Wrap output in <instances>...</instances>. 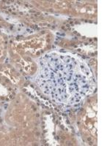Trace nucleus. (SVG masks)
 Here are the masks:
<instances>
[{"instance_id": "f257e3e1", "label": "nucleus", "mask_w": 110, "mask_h": 146, "mask_svg": "<svg viewBox=\"0 0 110 146\" xmlns=\"http://www.w3.org/2000/svg\"><path fill=\"white\" fill-rule=\"evenodd\" d=\"M89 70L83 64H78L70 56L46 55L40 61V72L38 83L46 94L55 101L66 102L68 100V88L72 104L78 102L89 90L87 80Z\"/></svg>"}]
</instances>
